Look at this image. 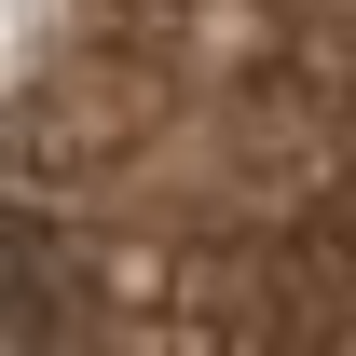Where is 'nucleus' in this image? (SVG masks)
Returning a JSON list of instances; mask_svg holds the SVG:
<instances>
[{
	"mask_svg": "<svg viewBox=\"0 0 356 356\" xmlns=\"http://www.w3.org/2000/svg\"><path fill=\"white\" fill-rule=\"evenodd\" d=\"M14 343L356 356V0H83Z\"/></svg>",
	"mask_w": 356,
	"mask_h": 356,
	"instance_id": "obj_1",
	"label": "nucleus"
}]
</instances>
